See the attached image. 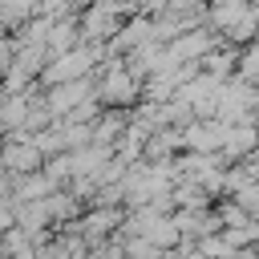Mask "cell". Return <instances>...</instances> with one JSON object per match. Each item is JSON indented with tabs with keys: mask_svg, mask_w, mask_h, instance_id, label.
Listing matches in <instances>:
<instances>
[{
	"mask_svg": "<svg viewBox=\"0 0 259 259\" xmlns=\"http://www.w3.org/2000/svg\"><path fill=\"white\" fill-rule=\"evenodd\" d=\"M255 32H259V8H255V4H247V12H243L227 32H219V36H227V40H235V45H247Z\"/></svg>",
	"mask_w": 259,
	"mask_h": 259,
	"instance_id": "obj_3",
	"label": "cell"
},
{
	"mask_svg": "<svg viewBox=\"0 0 259 259\" xmlns=\"http://www.w3.org/2000/svg\"><path fill=\"white\" fill-rule=\"evenodd\" d=\"M235 73H239L243 81H251V85H259V45H255V40H247V45L239 49V61H235Z\"/></svg>",
	"mask_w": 259,
	"mask_h": 259,
	"instance_id": "obj_4",
	"label": "cell"
},
{
	"mask_svg": "<svg viewBox=\"0 0 259 259\" xmlns=\"http://www.w3.org/2000/svg\"><path fill=\"white\" fill-rule=\"evenodd\" d=\"M247 4H251V0H206V24H210L214 32H227V28L247 12Z\"/></svg>",
	"mask_w": 259,
	"mask_h": 259,
	"instance_id": "obj_2",
	"label": "cell"
},
{
	"mask_svg": "<svg viewBox=\"0 0 259 259\" xmlns=\"http://www.w3.org/2000/svg\"><path fill=\"white\" fill-rule=\"evenodd\" d=\"M223 121L219 117H190L182 125V150H219Z\"/></svg>",
	"mask_w": 259,
	"mask_h": 259,
	"instance_id": "obj_1",
	"label": "cell"
}]
</instances>
